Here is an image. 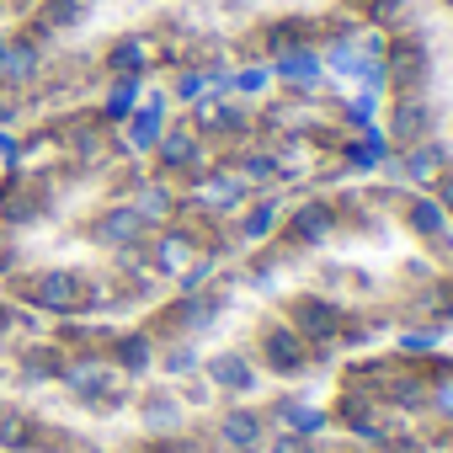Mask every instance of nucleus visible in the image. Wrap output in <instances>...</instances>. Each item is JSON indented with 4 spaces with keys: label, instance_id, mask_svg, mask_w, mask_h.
Listing matches in <instances>:
<instances>
[{
    "label": "nucleus",
    "instance_id": "f257e3e1",
    "mask_svg": "<svg viewBox=\"0 0 453 453\" xmlns=\"http://www.w3.org/2000/svg\"><path fill=\"white\" fill-rule=\"evenodd\" d=\"M38 310H49V315H70V310H81L86 304V288H81V278L75 273H65V267H54V273H38L27 288H22Z\"/></svg>",
    "mask_w": 453,
    "mask_h": 453
},
{
    "label": "nucleus",
    "instance_id": "9d476101",
    "mask_svg": "<svg viewBox=\"0 0 453 453\" xmlns=\"http://www.w3.org/2000/svg\"><path fill=\"white\" fill-rule=\"evenodd\" d=\"M187 251H192V246H187L181 235H165V241H160V273H176V267L187 262Z\"/></svg>",
    "mask_w": 453,
    "mask_h": 453
},
{
    "label": "nucleus",
    "instance_id": "6ab92c4d",
    "mask_svg": "<svg viewBox=\"0 0 453 453\" xmlns=\"http://www.w3.org/2000/svg\"><path fill=\"white\" fill-rule=\"evenodd\" d=\"M176 91H181V96H197V91H203V75H181V86H176Z\"/></svg>",
    "mask_w": 453,
    "mask_h": 453
},
{
    "label": "nucleus",
    "instance_id": "f03ea898",
    "mask_svg": "<svg viewBox=\"0 0 453 453\" xmlns=\"http://www.w3.org/2000/svg\"><path fill=\"white\" fill-rule=\"evenodd\" d=\"M160 112H165V102H160V96H150L144 107H134V112H128V144H134V150L160 144Z\"/></svg>",
    "mask_w": 453,
    "mask_h": 453
},
{
    "label": "nucleus",
    "instance_id": "0eeeda50",
    "mask_svg": "<svg viewBox=\"0 0 453 453\" xmlns=\"http://www.w3.org/2000/svg\"><path fill=\"white\" fill-rule=\"evenodd\" d=\"M294 320H299L310 336H331V331H336V315H331L326 304H299V315H294Z\"/></svg>",
    "mask_w": 453,
    "mask_h": 453
},
{
    "label": "nucleus",
    "instance_id": "9b49d317",
    "mask_svg": "<svg viewBox=\"0 0 453 453\" xmlns=\"http://www.w3.org/2000/svg\"><path fill=\"white\" fill-rule=\"evenodd\" d=\"M213 379L219 384H251V373H246L241 357H213Z\"/></svg>",
    "mask_w": 453,
    "mask_h": 453
},
{
    "label": "nucleus",
    "instance_id": "dca6fc26",
    "mask_svg": "<svg viewBox=\"0 0 453 453\" xmlns=\"http://www.w3.org/2000/svg\"><path fill=\"white\" fill-rule=\"evenodd\" d=\"M283 75H315V59H304V54L299 59H283Z\"/></svg>",
    "mask_w": 453,
    "mask_h": 453
},
{
    "label": "nucleus",
    "instance_id": "f3484780",
    "mask_svg": "<svg viewBox=\"0 0 453 453\" xmlns=\"http://www.w3.org/2000/svg\"><path fill=\"white\" fill-rule=\"evenodd\" d=\"M273 230V213L262 208V213H251V224H246V235H267Z\"/></svg>",
    "mask_w": 453,
    "mask_h": 453
},
{
    "label": "nucleus",
    "instance_id": "6e6552de",
    "mask_svg": "<svg viewBox=\"0 0 453 453\" xmlns=\"http://www.w3.org/2000/svg\"><path fill=\"white\" fill-rule=\"evenodd\" d=\"M224 437H230L235 448H251V442H257V416H251V411H235L230 421H224Z\"/></svg>",
    "mask_w": 453,
    "mask_h": 453
},
{
    "label": "nucleus",
    "instance_id": "20e7f679",
    "mask_svg": "<svg viewBox=\"0 0 453 453\" xmlns=\"http://www.w3.org/2000/svg\"><path fill=\"white\" fill-rule=\"evenodd\" d=\"M139 230H144L139 208H112V213H102V224H96V235H102L107 246H128V241H139Z\"/></svg>",
    "mask_w": 453,
    "mask_h": 453
},
{
    "label": "nucleus",
    "instance_id": "4468645a",
    "mask_svg": "<svg viewBox=\"0 0 453 453\" xmlns=\"http://www.w3.org/2000/svg\"><path fill=\"white\" fill-rule=\"evenodd\" d=\"M267 347H273V363H278V368H294V342H288V336H273Z\"/></svg>",
    "mask_w": 453,
    "mask_h": 453
},
{
    "label": "nucleus",
    "instance_id": "a211bd4d",
    "mask_svg": "<svg viewBox=\"0 0 453 453\" xmlns=\"http://www.w3.org/2000/svg\"><path fill=\"white\" fill-rule=\"evenodd\" d=\"M0 160H22V144H17V134H0Z\"/></svg>",
    "mask_w": 453,
    "mask_h": 453
},
{
    "label": "nucleus",
    "instance_id": "2eb2a0df",
    "mask_svg": "<svg viewBox=\"0 0 453 453\" xmlns=\"http://www.w3.org/2000/svg\"><path fill=\"white\" fill-rule=\"evenodd\" d=\"M304 235H326V208H304Z\"/></svg>",
    "mask_w": 453,
    "mask_h": 453
},
{
    "label": "nucleus",
    "instance_id": "423d86ee",
    "mask_svg": "<svg viewBox=\"0 0 453 453\" xmlns=\"http://www.w3.org/2000/svg\"><path fill=\"white\" fill-rule=\"evenodd\" d=\"M134 96H139V86H134V75H123L112 91H107V102H102V112L112 118V123H123L128 112H134Z\"/></svg>",
    "mask_w": 453,
    "mask_h": 453
},
{
    "label": "nucleus",
    "instance_id": "aec40b11",
    "mask_svg": "<svg viewBox=\"0 0 453 453\" xmlns=\"http://www.w3.org/2000/svg\"><path fill=\"white\" fill-rule=\"evenodd\" d=\"M278 453H304V442H294V437H288V442H278Z\"/></svg>",
    "mask_w": 453,
    "mask_h": 453
},
{
    "label": "nucleus",
    "instance_id": "1a4fd4ad",
    "mask_svg": "<svg viewBox=\"0 0 453 453\" xmlns=\"http://www.w3.org/2000/svg\"><path fill=\"white\" fill-rule=\"evenodd\" d=\"M27 437V416L22 411H0V448H22Z\"/></svg>",
    "mask_w": 453,
    "mask_h": 453
},
{
    "label": "nucleus",
    "instance_id": "f8f14e48",
    "mask_svg": "<svg viewBox=\"0 0 453 453\" xmlns=\"http://www.w3.org/2000/svg\"><path fill=\"white\" fill-rule=\"evenodd\" d=\"M160 155H165V165H187V160H192V139H187V134H165Z\"/></svg>",
    "mask_w": 453,
    "mask_h": 453
},
{
    "label": "nucleus",
    "instance_id": "39448f33",
    "mask_svg": "<svg viewBox=\"0 0 453 453\" xmlns=\"http://www.w3.org/2000/svg\"><path fill=\"white\" fill-rule=\"evenodd\" d=\"M107 70H112V75H139V70H144V43H139V38H123V43L107 54Z\"/></svg>",
    "mask_w": 453,
    "mask_h": 453
},
{
    "label": "nucleus",
    "instance_id": "ddd939ff",
    "mask_svg": "<svg viewBox=\"0 0 453 453\" xmlns=\"http://www.w3.org/2000/svg\"><path fill=\"white\" fill-rule=\"evenodd\" d=\"M118 363H123V368H144V363H150V342H144V336H128V342L118 347Z\"/></svg>",
    "mask_w": 453,
    "mask_h": 453
},
{
    "label": "nucleus",
    "instance_id": "7ed1b4c3",
    "mask_svg": "<svg viewBox=\"0 0 453 453\" xmlns=\"http://www.w3.org/2000/svg\"><path fill=\"white\" fill-rule=\"evenodd\" d=\"M38 75V49L33 43H6V49H0V81H6V86H27Z\"/></svg>",
    "mask_w": 453,
    "mask_h": 453
}]
</instances>
